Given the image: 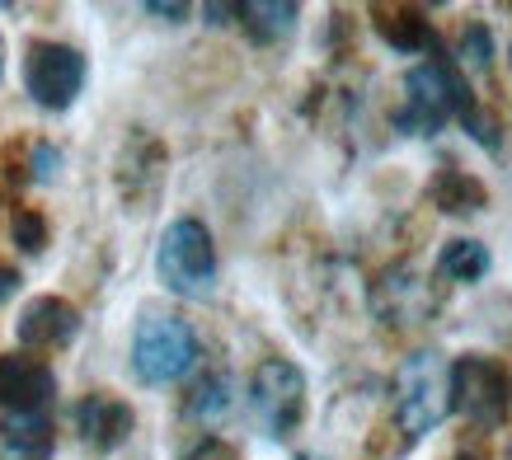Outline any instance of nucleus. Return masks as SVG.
<instances>
[{"label": "nucleus", "mask_w": 512, "mask_h": 460, "mask_svg": "<svg viewBox=\"0 0 512 460\" xmlns=\"http://www.w3.org/2000/svg\"><path fill=\"white\" fill-rule=\"evenodd\" d=\"M296 460H306V456H296Z\"/></svg>", "instance_id": "23"}, {"label": "nucleus", "mask_w": 512, "mask_h": 460, "mask_svg": "<svg viewBox=\"0 0 512 460\" xmlns=\"http://www.w3.org/2000/svg\"><path fill=\"white\" fill-rule=\"evenodd\" d=\"M437 268L447 277H456V282H480V277L489 273V249H484L480 240H451V245L442 249Z\"/></svg>", "instance_id": "13"}, {"label": "nucleus", "mask_w": 512, "mask_h": 460, "mask_svg": "<svg viewBox=\"0 0 512 460\" xmlns=\"http://www.w3.org/2000/svg\"><path fill=\"white\" fill-rule=\"evenodd\" d=\"M76 329H80V315L62 296H38L19 315V343L24 348H62V343L76 338Z\"/></svg>", "instance_id": "9"}, {"label": "nucleus", "mask_w": 512, "mask_h": 460, "mask_svg": "<svg viewBox=\"0 0 512 460\" xmlns=\"http://www.w3.org/2000/svg\"><path fill=\"white\" fill-rule=\"evenodd\" d=\"M235 15L245 19V29L259 43H273V38L296 29V5H259V0H249V5H235Z\"/></svg>", "instance_id": "12"}, {"label": "nucleus", "mask_w": 512, "mask_h": 460, "mask_svg": "<svg viewBox=\"0 0 512 460\" xmlns=\"http://www.w3.org/2000/svg\"><path fill=\"white\" fill-rule=\"evenodd\" d=\"M451 409L475 423V428H498L508 418V376L489 357H461L451 367Z\"/></svg>", "instance_id": "6"}, {"label": "nucleus", "mask_w": 512, "mask_h": 460, "mask_svg": "<svg viewBox=\"0 0 512 460\" xmlns=\"http://www.w3.org/2000/svg\"><path fill=\"white\" fill-rule=\"evenodd\" d=\"M146 10H151V15H170V19H184V15H188L184 5H160V0H151Z\"/></svg>", "instance_id": "21"}, {"label": "nucleus", "mask_w": 512, "mask_h": 460, "mask_svg": "<svg viewBox=\"0 0 512 460\" xmlns=\"http://www.w3.org/2000/svg\"><path fill=\"white\" fill-rule=\"evenodd\" d=\"M57 165H62V155L52 151V146H38V151H33V179H52V174H57Z\"/></svg>", "instance_id": "19"}, {"label": "nucleus", "mask_w": 512, "mask_h": 460, "mask_svg": "<svg viewBox=\"0 0 512 460\" xmlns=\"http://www.w3.org/2000/svg\"><path fill=\"white\" fill-rule=\"evenodd\" d=\"M461 52H466V62H475V66H489V62H494V43H489V33H484L480 24H475V29L466 33Z\"/></svg>", "instance_id": "18"}, {"label": "nucleus", "mask_w": 512, "mask_h": 460, "mask_svg": "<svg viewBox=\"0 0 512 460\" xmlns=\"http://www.w3.org/2000/svg\"><path fill=\"white\" fill-rule=\"evenodd\" d=\"M52 423L47 414H10L0 428V456L5 460H52Z\"/></svg>", "instance_id": "11"}, {"label": "nucleus", "mask_w": 512, "mask_h": 460, "mask_svg": "<svg viewBox=\"0 0 512 460\" xmlns=\"http://www.w3.org/2000/svg\"><path fill=\"white\" fill-rule=\"evenodd\" d=\"M470 113H475V94L461 80V71L447 57H433L404 76V108L395 113V127L414 132V137H437L447 118L466 123Z\"/></svg>", "instance_id": "1"}, {"label": "nucleus", "mask_w": 512, "mask_h": 460, "mask_svg": "<svg viewBox=\"0 0 512 460\" xmlns=\"http://www.w3.org/2000/svg\"><path fill=\"white\" fill-rule=\"evenodd\" d=\"M10 230H15V245L24 249V254H38V249L47 245V221L38 212H19Z\"/></svg>", "instance_id": "17"}, {"label": "nucleus", "mask_w": 512, "mask_h": 460, "mask_svg": "<svg viewBox=\"0 0 512 460\" xmlns=\"http://www.w3.org/2000/svg\"><path fill=\"white\" fill-rule=\"evenodd\" d=\"M52 395H57V376L47 362L24 353L0 357V404L10 414H43Z\"/></svg>", "instance_id": "8"}, {"label": "nucleus", "mask_w": 512, "mask_h": 460, "mask_svg": "<svg viewBox=\"0 0 512 460\" xmlns=\"http://www.w3.org/2000/svg\"><path fill=\"white\" fill-rule=\"evenodd\" d=\"M156 268H160V282L170 287L174 296H188V301H202L212 296L217 287V245L202 221L193 216H179L156 245Z\"/></svg>", "instance_id": "3"}, {"label": "nucleus", "mask_w": 512, "mask_h": 460, "mask_svg": "<svg viewBox=\"0 0 512 460\" xmlns=\"http://www.w3.org/2000/svg\"><path fill=\"white\" fill-rule=\"evenodd\" d=\"M249 409L259 418V428L282 442V437H292L301 428V418H306V376L292 367V362H282V357H268L264 367L254 371V381H249Z\"/></svg>", "instance_id": "5"}, {"label": "nucleus", "mask_w": 512, "mask_h": 460, "mask_svg": "<svg viewBox=\"0 0 512 460\" xmlns=\"http://www.w3.org/2000/svg\"><path fill=\"white\" fill-rule=\"evenodd\" d=\"M198 367V334L179 315H146L132 338V371L146 385H174Z\"/></svg>", "instance_id": "4"}, {"label": "nucleus", "mask_w": 512, "mask_h": 460, "mask_svg": "<svg viewBox=\"0 0 512 460\" xmlns=\"http://www.w3.org/2000/svg\"><path fill=\"white\" fill-rule=\"evenodd\" d=\"M433 198L447 207V212H475L484 202V188L470 179V174H461V169H447L442 179H437L433 188Z\"/></svg>", "instance_id": "15"}, {"label": "nucleus", "mask_w": 512, "mask_h": 460, "mask_svg": "<svg viewBox=\"0 0 512 460\" xmlns=\"http://www.w3.org/2000/svg\"><path fill=\"white\" fill-rule=\"evenodd\" d=\"M132 409H127L123 399H113V395H90V399H80V409H76V428L80 437L94 446V451H113V446H123L127 442V432H132Z\"/></svg>", "instance_id": "10"}, {"label": "nucleus", "mask_w": 512, "mask_h": 460, "mask_svg": "<svg viewBox=\"0 0 512 460\" xmlns=\"http://www.w3.org/2000/svg\"><path fill=\"white\" fill-rule=\"evenodd\" d=\"M231 376H207V381H198V390H193V399H188V414L193 418H207V423H217L226 409H231Z\"/></svg>", "instance_id": "16"}, {"label": "nucleus", "mask_w": 512, "mask_h": 460, "mask_svg": "<svg viewBox=\"0 0 512 460\" xmlns=\"http://www.w3.org/2000/svg\"><path fill=\"white\" fill-rule=\"evenodd\" d=\"M451 414V367L442 353H414L395 371V423L409 442L442 428Z\"/></svg>", "instance_id": "2"}, {"label": "nucleus", "mask_w": 512, "mask_h": 460, "mask_svg": "<svg viewBox=\"0 0 512 460\" xmlns=\"http://www.w3.org/2000/svg\"><path fill=\"white\" fill-rule=\"evenodd\" d=\"M24 85L33 104L43 108H71L76 94L85 90V57L66 43H33L24 62Z\"/></svg>", "instance_id": "7"}, {"label": "nucleus", "mask_w": 512, "mask_h": 460, "mask_svg": "<svg viewBox=\"0 0 512 460\" xmlns=\"http://www.w3.org/2000/svg\"><path fill=\"white\" fill-rule=\"evenodd\" d=\"M376 29L386 38L395 52H423V47L433 43L428 38V24L419 19V10H395V15H381L376 19Z\"/></svg>", "instance_id": "14"}, {"label": "nucleus", "mask_w": 512, "mask_h": 460, "mask_svg": "<svg viewBox=\"0 0 512 460\" xmlns=\"http://www.w3.org/2000/svg\"><path fill=\"white\" fill-rule=\"evenodd\" d=\"M0 76H5V43H0Z\"/></svg>", "instance_id": "22"}, {"label": "nucleus", "mask_w": 512, "mask_h": 460, "mask_svg": "<svg viewBox=\"0 0 512 460\" xmlns=\"http://www.w3.org/2000/svg\"><path fill=\"white\" fill-rule=\"evenodd\" d=\"M15 287H19V273H15V268H0V301H10V296H15Z\"/></svg>", "instance_id": "20"}]
</instances>
